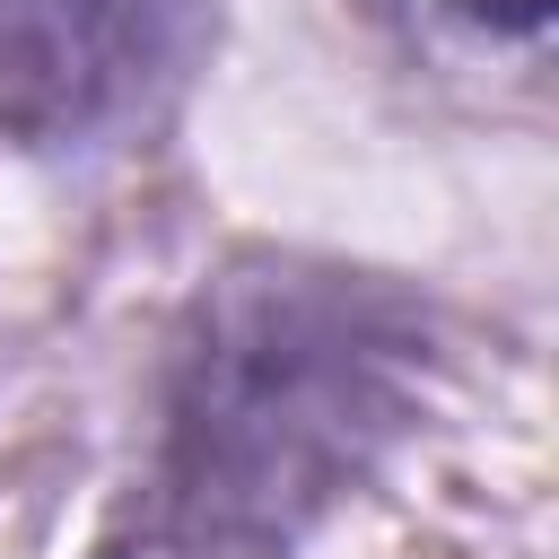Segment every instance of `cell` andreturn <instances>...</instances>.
Masks as SVG:
<instances>
[{
  "label": "cell",
  "mask_w": 559,
  "mask_h": 559,
  "mask_svg": "<svg viewBox=\"0 0 559 559\" xmlns=\"http://www.w3.org/2000/svg\"><path fill=\"white\" fill-rule=\"evenodd\" d=\"M445 306L306 245L218 253L166 323L148 445L105 559H306L428 428Z\"/></svg>",
  "instance_id": "obj_1"
},
{
  "label": "cell",
  "mask_w": 559,
  "mask_h": 559,
  "mask_svg": "<svg viewBox=\"0 0 559 559\" xmlns=\"http://www.w3.org/2000/svg\"><path fill=\"white\" fill-rule=\"evenodd\" d=\"M210 44L218 0H0V148L35 166L148 148Z\"/></svg>",
  "instance_id": "obj_2"
},
{
  "label": "cell",
  "mask_w": 559,
  "mask_h": 559,
  "mask_svg": "<svg viewBox=\"0 0 559 559\" xmlns=\"http://www.w3.org/2000/svg\"><path fill=\"white\" fill-rule=\"evenodd\" d=\"M437 9L489 44H542L550 35V0H437Z\"/></svg>",
  "instance_id": "obj_3"
}]
</instances>
